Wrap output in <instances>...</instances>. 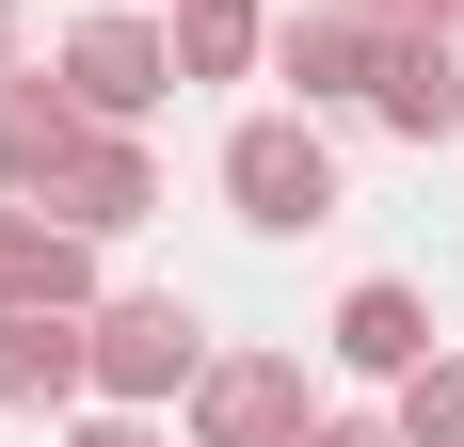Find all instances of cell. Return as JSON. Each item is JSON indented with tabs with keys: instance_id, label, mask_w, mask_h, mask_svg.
<instances>
[{
	"instance_id": "5bb4252c",
	"label": "cell",
	"mask_w": 464,
	"mask_h": 447,
	"mask_svg": "<svg viewBox=\"0 0 464 447\" xmlns=\"http://www.w3.org/2000/svg\"><path fill=\"white\" fill-rule=\"evenodd\" d=\"M64 447H177V432H160V415H129V400H96V415H81Z\"/></svg>"
},
{
	"instance_id": "9a60e30c",
	"label": "cell",
	"mask_w": 464,
	"mask_h": 447,
	"mask_svg": "<svg viewBox=\"0 0 464 447\" xmlns=\"http://www.w3.org/2000/svg\"><path fill=\"white\" fill-rule=\"evenodd\" d=\"M304 447H401V415H304Z\"/></svg>"
},
{
	"instance_id": "2e32d148",
	"label": "cell",
	"mask_w": 464,
	"mask_h": 447,
	"mask_svg": "<svg viewBox=\"0 0 464 447\" xmlns=\"http://www.w3.org/2000/svg\"><path fill=\"white\" fill-rule=\"evenodd\" d=\"M369 16H449V33H464V0H369Z\"/></svg>"
},
{
	"instance_id": "4fadbf2b",
	"label": "cell",
	"mask_w": 464,
	"mask_h": 447,
	"mask_svg": "<svg viewBox=\"0 0 464 447\" xmlns=\"http://www.w3.org/2000/svg\"><path fill=\"white\" fill-rule=\"evenodd\" d=\"M401 447H464V352L401 367Z\"/></svg>"
},
{
	"instance_id": "8fae6325",
	"label": "cell",
	"mask_w": 464,
	"mask_h": 447,
	"mask_svg": "<svg viewBox=\"0 0 464 447\" xmlns=\"http://www.w3.org/2000/svg\"><path fill=\"white\" fill-rule=\"evenodd\" d=\"M336 367H369V384H401V367H432V288H401V271H369V288L336 304Z\"/></svg>"
},
{
	"instance_id": "e0dca14e",
	"label": "cell",
	"mask_w": 464,
	"mask_h": 447,
	"mask_svg": "<svg viewBox=\"0 0 464 447\" xmlns=\"http://www.w3.org/2000/svg\"><path fill=\"white\" fill-rule=\"evenodd\" d=\"M0 64H16V0H0Z\"/></svg>"
},
{
	"instance_id": "7c38bea8",
	"label": "cell",
	"mask_w": 464,
	"mask_h": 447,
	"mask_svg": "<svg viewBox=\"0 0 464 447\" xmlns=\"http://www.w3.org/2000/svg\"><path fill=\"white\" fill-rule=\"evenodd\" d=\"M160 33H177V81H240V64H273V16H256V0H160Z\"/></svg>"
},
{
	"instance_id": "277c9868",
	"label": "cell",
	"mask_w": 464,
	"mask_h": 447,
	"mask_svg": "<svg viewBox=\"0 0 464 447\" xmlns=\"http://www.w3.org/2000/svg\"><path fill=\"white\" fill-rule=\"evenodd\" d=\"M304 352H208L192 367V447H304Z\"/></svg>"
},
{
	"instance_id": "5b68a950",
	"label": "cell",
	"mask_w": 464,
	"mask_h": 447,
	"mask_svg": "<svg viewBox=\"0 0 464 447\" xmlns=\"http://www.w3.org/2000/svg\"><path fill=\"white\" fill-rule=\"evenodd\" d=\"M273 81H288V112H353V96L384 81V16H369V0L273 16Z\"/></svg>"
},
{
	"instance_id": "ba28073f",
	"label": "cell",
	"mask_w": 464,
	"mask_h": 447,
	"mask_svg": "<svg viewBox=\"0 0 464 447\" xmlns=\"http://www.w3.org/2000/svg\"><path fill=\"white\" fill-rule=\"evenodd\" d=\"M33 208H64L81 240H129V224L160 208V160H144V128H81V160H64Z\"/></svg>"
},
{
	"instance_id": "52a82bcc",
	"label": "cell",
	"mask_w": 464,
	"mask_h": 447,
	"mask_svg": "<svg viewBox=\"0 0 464 447\" xmlns=\"http://www.w3.org/2000/svg\"><path fill=\"white\" fill-rule=\"evenodd\" d=\"M33 304H96V240L33 192H0V319H33Z\"/></svg>"
},
{
	"instance_id": "8992f818",
	"label": "cell",
	"mask_w": 464,
	"mask_h": 447,
	"mask_svg": "<svg viewBox=\"0 0 464 447\" xmlns=\"http://www.w3.org/2000/svg\"><path fill=\"white\" fill-rule=\"evenodd\" d=\"M369 112L401 144H449L464 128V48H449V16H384V81H369Z\"/></svg>"
},
{
	"instance_id": "9c48e42d",
	"label": "cell",
	"mask_w": 464,
	"mask_h": 447,
	"mask_svg": "<svg viewBox=\"0 0 464 447\" xmlns=\"http://www.w3.org/2000/svg\"><path fill=\"white\" fill-rule=\"evenodd\" d=\"M64 400H96L81 304H33V319H0V415H64Z\"/></svg>"
},
{
	"instance_id": "30bf717a",
	"label": "cell",
	"mask_w": 464,
	"mask_h": 447,
	"mask_svg": "<svg viewBox=\"0 0 464 447\" xmlns=\"http://www.w3.org/2000/svg\"><path fill=\"white\" fill-rule=\"evenodd\" d=\"M81 128H96V112H81L64 81H33V64H0V192H48L64 160H81Z\"/></svg>"
},
{
	"instance_id": "7a4b0ae2",
	"label": "cell",
	"mask_w": 464,
	"mask_h": 447,
	"mask_svg": "<svg viewBox=\"0 0 464 447\" xmlns=\"http://www.w3.org/2000/svg\"><path fill=\"white\" fill-rule=\"evenodd\" d=\"M225 208L256 224V240L336 224V144H321V112H240V128H225Z\"/></svg>"
},
{
	"instance_id": "6da1fadb",
	"label": "cell",
	"mask_w": 464,
	"mask_h": 447,
	"mask_svg": "<svg viewBox=\"0 0 464 447\" xmlns=\"http://www.w3.org/2000/svg\"><path fill=\"white\" fill-rule=\"evenodd\" d=\"M81 352H96V400L160 415V400H192V367H208V319H192L177 288H96V304H81Z\"/></svg>"
},
{
	"instance_id": "3957f363",
	"label": "cell",
	"mask_w": 464,
	"mask_h": 447,
	"mask_svg": "<svg viewBox=\"0 0 464 447\" xmlns=\"http://www.w3.org/2000/svg\"><path fill=\"white\" fill-rule=\"evenodd\" d=\"M48 81L81 96L96 128H144V112L177 96V33H160V16H64V48H48Z\"/></svg>"
}]
</instances>
